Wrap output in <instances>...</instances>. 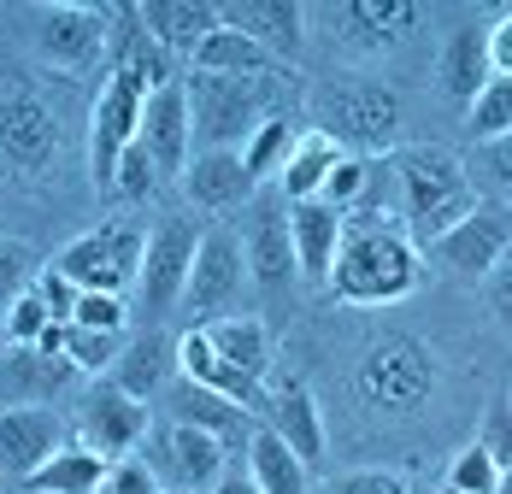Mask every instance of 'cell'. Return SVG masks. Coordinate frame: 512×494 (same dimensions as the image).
Returning <instances> with one entry per match:
<instances>
[{"label": "cell", "instance_id": "obj_24", "mask_svg": "<svg viewBox=\"0 0 512 494\" xmlns=\"http://www.w3.org/2000/svg\"><path fill=\"white\" fill-rule=\"evenodd\" d=\"M336 24L354 48H389L418 24V6L412 0H348L336 6Z\"/></svg>", "mask_w": 512, "mask_h": 494}, {"label": "cell", "instance_id": "obj_28", "mask_svg": "<svg viewBox=\"0 0 512 494\" xmlns=\"http://www.w3.org/2000/svg\"><path fill=\"white\" fill-rule=\"evenodd\" d=\"M336 159H342V148H336L324 130H301L289 165L277 171V195L289 200V206H295V200H318V189H324V177H330Z\"/></svg>", "mask_w": 512, "mask_h": 494}, {"label": "cell", "instance_id": "obj_26", "mask_svg": "<svg viewBox=\"0 0 512 494\" xmlns=\"http://www.w3.org/2000/svg\"><path fill=\"white\" fill-rule=\"evenodd\" d=\"M106 471H112V459H101L95 447H59L42 471H30L24 477V489L30 494H95L106 483Z\"/></svg>", "mask_w": 512, "mask_h": 494}, {"label": "cell", "instance_id": "obj_18", "mask_svg": "<svg viewBox=\"0 0 512 494\" xmlns=\"http://www.w3.org/2000/svg\"><path fill=\"white\" fill-rule=\"evenodd\" d=\"M183 189H189V200H195L201 212H242L259 183L248 177V165H242L236 148H212V153H201V159H189Z\"/></svg>", "mask_w": 512, "mask_h": 494}, {"label": "cell", "instance_id": "obj_16", "mask_svg": "<svg viewBox=\"0 0 512 494\" xmlns=\"http://www.w3.org/2000/svg\"><path fill=\"white\" fill-rule=\"evenodd\" d=\"M177 365H183V377H189V383H201V389H212V395L236 400L242 412H254V418H265V412H271V389H265V383H254L248 371H236L230 359H218V353L201 342V330H189V336L177 342Z\"/></svg>", "mask_w": 512, "mask_h": 494}, {"label": "cell", "instance_id": "obj_39", "mask_svg": "<svg viewBox=\"0 0 512 494\" xmlns=\"http://www.w3.org/2000/svg\"><path fill=\"white\" fill-rule=\"evenodd\" d=\"M154 183H159V171H154V153L142 148V136L124 148V159H118V177H112V189L124 200H148L154 195Z\"/></svg>", "mask_w": 512, "mask_h": 494}, {"label": "cell", "instance_id": "obj_30", "mask_svg": "<svg viewBox=\"0 0 512 494\" xmlns=\"http://www.w3.org/2000/svg\"><path fill=\"white\" fill-rule=\"evenodd\" d=\"M171 353H177V347L165 342V336H154V330H148V336H136V342H124V353L112 359V383H118L124 395L148 400L159 383H165V371L177 365Z\"/></svg>", "mask_w": 512, "mask_h": 494}, {"label": "cell", "instance_id": "obj_2", "mask_svg": "<svg viewBox=\"0 0 512 494\" xmlns=\"http://www.w3.org/2000/svg\"><path fill=\"white\" fill-rule=\"evenodd\" d=\"M189 95V130L195 142L212 148H236L242 136L259 130V112H265V77H212V71H195L183 83Z\"/></svg>", "mask_w": 512, "mask_h": 494}, {"label": "cell", "instance_id": "obj_32", "mask_svg": "<svg viewBox=\"0 0 512 494\" xmlns=\"http://www.w3.org/2000/svg\"><path fill=\"white\" fill-rule=\"evenodd\" d=\"M489 77H495V71H489V42H483V30H477V24L454 30V42H448V53H442V89L465 106Z\"/></svg>", "mask_w": 512, "mask_h": 494}, {"label": "cell", "instance_id": "obj_9", "mask_svg": "<svg viewBox=\"0 0 512 494\" xmlns=\"http://www.w3.org/2000/svg\"><path fill=\"white\" fill-rule=\"evenodd\" d=\"M0 153L24 177H36L42 165H53V153H59V118H53V106L36 89H12V95L0 100Z\"/></svg>", "mask_w": 512, "mask_h": 494}, {"label": "cell", "instance_id": "obj_34", "mask_svg": "<svg viewBox=\"0 0 512 494\" xmlns=\"http://www.w3.org/2000/svg\"><path fill=\"white\" fill-rule=\"evenodd\" d=\"M507 489V471L489 459V447H460L454 465H448V494H501Z\"/></svg>", "mask_w": 512, "mask_h": 494}, {"label": "cell", "instance_id": "obj_1", "mask_svg": "<svg viewBox=\"0 0 512 494\" xmlns=\"http://www.w3.org/2000/svg\"><path fill=\"white\" fill-rule=\"evenodd\" d=\"M336 300L348 306H389V300H407L412 283H418V247L383 224H365V230H342V247H336Z\"/></svg>", "mask_w": 512, "mask_h": 494}, {"label": "cell", "instance_id": "obj_3", "mask_svg": "<svg viewBox=\"0 0 512 494\" xmlns=\"http://www.w3.org/2000/svg\"><path fill=\"white\" fill-rule=\"evenodd\" d=\"M53 265L77 289H89V295H124V283H136V271H142V230L101 224V230H89V236L59 247Z\"/></svg>", "mask_w": 512, "mask_h": 494}, {"label": "cell", "instance_id": "obj_15", "mask_svg": "<svg viewBox=\"0 0 512 494\" xmlns=\"http://www.w3.org/2000/svg\"><path fill=\"white\" fill-rule=\"evenodd\" d=\"M65 447V430L48 406H12L0 412V477H30Z\"/></svg>", "mask_w": 512, "mask_h": 494}, {"label": "cell", "instance_id": "obj_12", "mask_svg": "<svg viewBox=\"0 0 512 494\" xmlns=\"http://www.w3.org/2000/svg\"><path fill=\"white\" fill-rule=\"evenodd\" d=\"M142 436H148V400L124 395L118 383H101L95 395L83 400V447H95L101 459L118 465Z\"/></svg>", "mask_w": 512, "mask_h": 494}, {"label": "cell", "instance_id": "obj_20", "mask_svg": "<svg viewBox=\"0 0 512 494\" xmlns=\"http://www.w3.org/2000/svg\"><path fill=\"white\" fill-rule=\"evenodd\" d=\"M218 24L242 30V36L259 42L277 65L301 48V6H295V0H236V6H218Z\"/></svg>", "mask_w": 512, "mask_h": 494}, {"label": "cell", "instance_id": "obj_47", "mask_svg": "<svg viewBox=\"0 0 512 494\" xmlns=\"http://www.w3.org/2000/svg\"><path fill=\"white\" fill-rule=\"evenodd\" d=\"M489 459L507 471V400H495V412H489Z\"/></svg>", "mask_w": 512, "mask_h": 494}, {"label": "cell", "instance_id": "obj_14", "mask_svg": "<svg viewBox=\"0 0 512 494\" xmlns=\"http://www.w3.org/2000/svg\"><path fill=\"white\" fill-rule=\"evenodd\" d=\"M430 253H436L448 271H460V277H483V271H495L501 253H507V206H477V212L460 218L448 236H436Z\"/></svg>", "mask_w": 512, "mask_h": 494}, {"label": "cell", "instance_id": "obj_41", "mask_svg": "<svg viewBox=\"0 0 512 494\" xmlns=\"http://www.w3.org/2000/svg\"><path fill=\"white\" fill-rule=\"evenodd\" d=\"M30 289H36V300L48 306V318H53V324H71V312H77V295H83V289H77V283H71L65 271H59V265H42Z\"/></svg>", "mask_w": 512, "mask_h": 494}, {"label": "cell", "instance_id": "obj_40", "mask_svg": "<svg viewBox=\"0 0 512 494\" xmlns=\"http://www.w3.org/2000/svg\"><path fill=\"white\" fill-rule=\"evenodd\" d=\"M365 171H371L365 159H354V153H342V159L330 165V177H324V189H318V200H324V206H336V212H348V206H354V200L365 195Z\"/></svg>", "mask_w": 512, "mask_h": 494}, {"label": "cell", "instance_id": "obj_8", "mask_svg": "<svg viewBox=\"0 0 512 494\" xmlns=\"http://www.w3.org/2000/svg\"><path fill=\"white\" fill-rule=\"evenodd\" d=\"M195 242H201V224L189 218H165L154 236L142 242V312L159 318L183 300V283H189V265H195Z\"/></svg>", "mask_w": 512, "mask_h": 494}, {"label": "cell", "instance_id": "obj_22", "mask_svg": "<svg viewBox=\"0 0 512 494\" xmlns=\"http://www.w3.org/2000/svg\"><path fill=\"white\" fill-rule=\"evenodd\" d=\"M177 424H195V430H206V436H218L224 453H248V436L259 430L254 412H242L236 400L212 395V389H201V383L183 389V400H177Z\"/></svg>", "mask_w": 512, "mask_h": 494}, {"label": "cell", "instance_id": "obj_11", "mask_svg": "<svg viewBox=\"0 0 512 494\" xmlns=\"http://www.w3.org/2000/svg\"><path fill=\"white\" fill-rule=\"evenodd\" d=\"M36 53L59 71H89L106 53V12L101 6H42Z\"/></svg>", "mask_w": 512, "mask_h": 494}, {"label": "cell", "instance_id": "obj_21", "mask_svg": "<svg viewBox=\"0 0 512 494\" xmlns=\"http://www.w3.org/2000/svg\"><path fill=\"white\" fill-rule=\"evenodd\" d=\"M136 18L165 53H189V59L218 30V6H201V0H148Z\"/></svg>", "mask_w": 512, "mask_h": 494}, {"label": "cell", "instance_id": "obj_17", "mask_svg": "<svg viewBox=\"0 0 512 494\" xmlns=\"http://www.w3.org/2000/svg\"><path fill=\"white\" fill-rule=\"evenodd\" d=\"M271 389V424L265 430H277V442L289 447L301 465H318L324 459V418H318V400L307 395V383H295V377H283V383H265Z\"/></svg>", "mask_w": 512, "mask_h": 494}, {"label": "cell", "instance_id": "obj_36", "mask_svg": "<svg viewBox=\"0 0 512 494\" xmlns=\"http://www.w3.org/2000/svg\"><path fill=\"white\" fill-rule=\"evenodd\" d=\"M36 253L18 242V236H0V318L12 312V300L30 295V283H36Z\"/></svg>", "mask_w": 512, "mask_h": 494}, {"label": "cell", "instance_id": "obj_31", "mask_svg": "<svg viewBox=\"0 0 512 494\" xmlns=\"http://www.w3.org/2000/svg\"><path fill=\"white\" fill-rule=\"evenodd\" d=\"M295 142H301V124H295L289 112H271V118H259V130L236 153H242V165H248L254 183H277V171L289 165Z\"/></svg>", "mask_w": 512, "mask_h": 494}, {"label": "cell", "instance_id": "obj_7", "mask_svg": "<svg viewBox=\"0 0 512 494\" xmlns=\"http://www.w3.org/2000/svg\"><path fill=\"white\" fill-rule=\"evenodd\" d=\"M142 83L136 77H124V71H112L106 77L101 100H95V118H89V177L112 189V177H118V159L124 148L136 142V130H142Z\"/></svg>", "mask_w": 512, "mask_h": 494}, {"label": "cell", "instance_id": "obj_48", "mask_svg": "<svg viewBox=\"0 0 512 494\" xmlns=\"http://www.w3.org/2000/svg\"><path fill=\"white\" fill-rule=\"evenodd\" d=\"M206 494H259V483L248 477V471H230V465H224V471H218V483H212Z\"/></svg>", "mask_w": 512, "mask_h": 494}, {"label": "cell", "instance_id": "obj_35", "mask_svg": "<svg viewBox=\"0 0 512 494\" xmlns=\"http://www.w3.org/2000/svg\"><path fill=\"white\" fill-rule=\"evenodd\" d=\"M118 71L124 77H136L142 83V95H154L171 83V65H165V48H159L148 30H130V42H124V59H118Z\"/></svg>", "mask_w": 512, "mask_h": 494}, {"label": "cell", "instance_id": "obj_44", "mask_svg": "<svg viewBox=\"0 0 512 494\" xmlns=\"http://www.w3.org/2000/svg\"><path fill=\"white\" fill-rule=\"evenodd\" d=\"M101 494H165V489H159L154 465H142V459H118V465L106 471Z\"/></svg>", "mask_w": 512, "mask_h": 494}, {"label": "cell", "instance_id": "obj_19", "mask_svg": "<svg viewBox=\"0 0 512 494\" xmlns=\"http://www.w3.org/2000/svg\"><path fill=\"white\" fill-rule=\"evenodd\" d=\"M289 247H295V271L312 283H330L336 247H342V212L324 200H295L289 206Z\"/></svg>", "mask_w": 512, "mask_h": 494}, {"label": "cell", "instance_id": "obj_46", "mask_svg": "<svg viewBox=\"0 0 512 494\" xmlns=\"http://www.w3.org/2000/svg\"><path fill=\"white\" fill-rule=\"evenodd\" d=\"M342 494H407L395 477H383V471H359V477H348L342 483Z\"/></svg>", "mask_w": 512, "mask_h": 494}, {"label": "cell", "instance_id": "obj_23", "mask_svg": "<svg viewBox=\"0 0 512 494\" xmlns=\"http://www.w3.org/2000/svg\"><path fill=\"white\" fill-rule=\"evenodd\" d=\"M201 330V342L218 353V359H230L236 371H248L254 383H265V371H271V330L259 324V318H212V324H195Z\"/></svg>", "mask_w": 512, "mask_h": 494}, {"label": "cell", "instance_id": "obj_43", "mask_svg": "<svg viewBox=\"0 0 512 494\" xmlns=\"http://www.w3.org/2000/svg\"><path fill=\"white\" fill-rule=\"evenodd\" d=\"M77 330H124V295H77V312H71Z\"/></svg>", "mask_w": 512, "mask_h": 494}, {"label": "cell", "instance_id": "obj_29", "mask_svg": "<svg viewBox=\"0 0 512 494\" xmlns=\"http://www.w3.org/2000/svg\"><path fill=\"white\" fill-rule=\"evenodd\" d=\"M248 477L259 483V494H307L312 471L283 442H277V430H265V424H259L254 436H248Z\"/></svg>", "mask_w": 512, "mask_h": 494}, {"label": "cell", "instance_id": "obj_42", "mask_svg": "<svg viewBox=\"0 0 512 494\" xmlns=\"http://www.w3.org/2000/svg\"><path fill=\"white\" fill-rule=\"evenodd\" d=\"M48 324H53L48 306H42V300H36V289H30V295L12 300V312H6V342H12V347H36Z\"/></svg>", "mask_w": 512, "mask_h": 494}, {"label": "cell", "instance_id": "obj_6", "mask_svg": "<svg viewBox=\"0 0 512 494\" xmlns=\"http://www.w3.org/2000/svg\"><path fill=\"white\" fill-rule=\"evenodd\" d=\"M242 283H248L242 242H236L230 230H201V242H195V265H189V283H183V300H189L195 324L230 318V306L242 300Z\"/></svg>", "mask_w": 512, "mask_h": 494}, {"label": "cell", "instance_id": "obj_10", "mask_svg": "<svg viewBox=\"0 0 512 494\" xmlns=\"http://www.w3.org/2000/svg\"><path fill=\"white\" fill-rule=\"evenodd\" d=\"M395 165V206H401V218H407V230L418 218H430L436 206H448L454 195H465L471 183H465L460 159L442 148H412L401 159H389Z\"/></svg>", "mask_w": 512, "mask_h": 494}, {"label": "cell", "instance_id": "obj_33", "mask_svg": "<svg viewBox=\"0 0 512 494\" xmlns=\"http://www.w3.org/2000/svg\"><path fill=\"white\" fill-rule=\"evenodd\" d=\"M465 136L471 142H507L512 136V83L489 77L477 95L465 100Z\"/></svg>", "mask_w": 512, "mask_h": 494}, {"label": "cell", "instance_id": "obj_13", "mask_svg": "<svg viewBox=\"0 0 512 494\" xmlns=\"http://www.w3.org/2000/svg\"><path fill=\"white\" fill-rule=\"evenodd\" d=\"M142 148L154 153V171L159 177H183L189 171V142H195V130H189V95H183V83H165L154 95L142 100Z\"/></svg>", "mask_w": 512, "mask_h": 494}, {"label": "cell", "instance_id": "obj_4", "mask_svg": "<svg viewBox=\"0 0 512 494\" xmlns=\"http://www.w3.org/2000/svg\"><path fill=\"white\" fill-rule=\"evenodd\" d=\"M242 265L254 271L259 289L283 295L295 283V247H289V206L277 183H259L242 206Z\"/></svg>", "mask_w": 512, "mask_h": 494}, {"label": "cell", "instance_id": "obj_5", "mask_svg": "<svg viewBox=\"0 0 512 494\" xmlns=\"http://www.w3.org/2000/svg\"><path fill=\"white\" fill-rule=\"evenodd\" d=\"M401 130V100L395 89L371 83V77H348L324 95V136L342 148V142H359V148H389Z\"/></svg>", "mask_w": 512, "mask_h": 494}, {"label": "cell", "instance_id": "obj_38", "mask_svg": "<svg viewBox=\"0 0 512 494\" xmlns=\"http://www.w3.org/2000/svg\"><path fill=\"white\" fill-rule=\"evenodd\" d=\"M365 383H371V395H383V400H395V406H401V400L424 383V371L412 365V353H407V359H395V353H383V359H377V353H371V377H365Z\"/></svg>", "mask_w": 512, "mask_h": 494}, {"label": "cell", "instance_id": "obj_49", "mask_svg": "<svg viewBox=\"0 0 512 494\" xmlns=\"http://www.w3.org/2000/svg\"><path fill=\"white\" fill-rule=\"evenodd\" d=\"M177 494H195V489H177Z\"/></svg>", "mask_w": 512, "mask_h": 494}, {"label": "cell", "instance_id": "obj_25", "mask_svg": "<svg viewBox=\"0 0 512 494\" xmlns=\"http://www.w3.org/2000/svg\"><path fill=\"white\" fill-rule=\"evenodd\" d=\"M165 459H171L177 483H183V489H195V494H206L212 483H218V471L230 465L224 442H218V436H206V430H195V424H171V436H165Z\"/></svg>", "mask_w": 512, "mask_h": 494}, {"label": "cell", "instance_id": "obj_45", "mask_svg": "<svg viewBox=\"0 0 512 494\" xmlns=\"http://www.w3.org/2000/svg\"><path fill=\"white\" fill-rule=\"evenodd\" d=\"M483 42H489V71L512 77V12H495V24L483 30Z\"/></svg>", "mask_w": 512, "mask_h": 494}, {"label": "cell", "instance_id": "obj_37", "mask_svg": "<svg viewBox=\"0 0 512 494\" xmlns=\"http://www.w3.org/2000/svg\"><path fill=\"white\" fill-rule=\"evenodd\" d=\"M124 353V330H65V359L83 371H112V359Z\"/></svg>", "mask_w": 512, "mask_h": 494}, {"label": "cell", "instance_id": "obj_27", "mask_svg": "<svg viewBox=\"0 0 512 494\" xmlns=\"http://www.w3.org/2000/svg\"><path fill=\"white\" fill-rule=\"evenodd\" d=\"M195 71H212V77H271V71H283V65L259 48V42H248L242 30L218 24L201 48H195ZM283 77H289V71H283Z\"/></svg>", "mask_w": 512, "mask_h": 494}]
</instances>
